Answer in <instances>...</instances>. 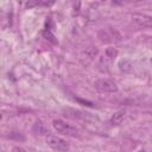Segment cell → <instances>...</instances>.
<instances>
[{
    "instance_id": "8992f818",
    "label": "cell",
    "mask_w": 152,
    "mask_h": 152,
    "mask_svg": "<svg viewBox=\"0 0 152 152\" xmlns=\"http://www.w3.org/2000/svg\"><path fill=\"white\" fill-rule=\"evenodd\" d=\"M33 132H36L37 134H45V133H49L48 128L45 127V125L42 122V121H37L33 126Z\"/></svg>"
},
{
    "instance_id": "7c38bea8",
    "label": "cell",
    "mask_w": 152,
    "mask_h": 152,
    "mask_svg": "<svg viewBox=\"0 0 152 152\" xmlns=\"http://www.w3.org/2000/svg\"><path fill=\"white\" fill-rule=\"evenodd\" d=\"M151 62H152V58H151Z\"/></svg>"
},
{
    "instance_id": "6da1fadb",
    "label": "cell",
    "mask_w": 152,
    "mask_h": 152,
    "mask_svg": "<svg viewBox=\"0 0 152 152\" xmlns=\"http://www.w3.org/2000/svg\"><path fill=\"white\" fill-rule=\"evenodd\" d=\"M46 144L51 148H53V150H56L58 152H68L70 150V144L66 140H64V139H62V138H59L57 135L49 134L46 137Z\"/></svg>"
},
{
    "instance_id": "7a4b0ae2",
    "label": "cell",
    "mask_w": 152,
    "mask_h": 152,
    "mask_svg": "<svg viewBox=\"0 0 152 152\" xmlns=\"http://www.w3.org/2000/svg\"><path fill=\"white\" fill-rule=\"evenodd\" d=\"M94 86L96 90L100 93H116L118 91V86L114 81L109 78H100L94 82Z\"/></svg>"
},
{
    "instance_id": "52a82bcc",
    "label": "cell",
    "mask_w": 152,
    "mask_h": 152,
    "mask_svg": "<svg viewBox=\"0 0 152 152\" xmlns=\"http://www.w3.org/2000/svg\"><path fill=\"white\" fill-rule=\"evenodd\" d=\"M53 4H55V1H36V0H33V1H28L26 4V7H33V6H46L48 7Z\"/></svg>"
},
{
    "instance_id": "8fae6325",
    "label": "cell",
    "mask_w": 152,
    "mask_h": 152,
    "mask_svg": "<svg viewBox=\"0 0 152 152\" xmlns=\"http://www.w3.org/2000/svg\"><path fill=\"white\" fill-rule=\"evenodd\" d=\"M139 152H145V151H139Z\"/></svg>"
},
{
    "instance_id": "5b68a950",
    "label": "cell",
    "mask_w": 152,
    "mask_h": 152,
    "mask_svg": "<svg viewBox=\"0 0 152 152\" xmlns=\"http://www.w3.org/2000/svg\"><path fill=\"white\" fill-rule=\"evenodd\" d=\"M124 118H125V112L124 110H119V112H115L114 114H113V116L110 118V120H109V122L114 126H116V125H120L121 122H122V120H124Z\"/></svg>"
},
{
    "instance_id": "277c9868",
    "label": "cell",
    "mask_w": 152,
    "mask_h": 152,
    "mask_svg": "<svg viewBox=\"0 0 152 152\" xmlns=\"http://www.w3.org/2000/svg\"><path fill=\"white\" fill-rule=\"evenodd\" d=\"M132 20L141 27H152V17L144 13H133Z\"/></svg>"
},
{
    "instance_id": "3957f363",
    "label": "cell",
    "mask_w": 152,
    "mask_h": 152,
    "mask_svg": "<svg viewBox=\"0 0 152 152\" xmlns=\"http://www.w3.org/2000/svg\"><path fill=\"white\" fill-rule=\"evenodd\" d=\"M52 126H53V128H55L58 133H61V134L69 135V137H76V135H77L76 128H74L71 125L66 124V122L63 121V120L55 119V120L52 121Z\"/></svg>"
},
{
    "instance_id": "ba28073f",
    "label": "cell",
    "mask_w": 152,
    "mask_h": 152,
    "mask_svg": "<svg viewBox=\"0 0 152 152\" xmlns=\"http://www.w3.org/2000/svg\"><path fill=\"white\" fill-rule=\"evenodd\" d=\"M43 36L49 40V42H51L52 44H57V39H56V37L52 34V32H51V30H44L43 31Z\"/></svg>"
},
{
    "instance_id": "9c48e42d",
    "label": "cell",
    "mask_w": 152,
    "mask_h": 152,
    "mask_svg": "<svg viewBox=\"0 0 152 152\" xmlns=\"http://www.w3.org/2000/svg\"><path fill=\"white\" fill-rule=\"evenodd\" d=\"M104 53H106V56H107L110 61H113V59L118 56V50H116L115 48L109 46V48H107V49H106V52H104Z\"/></svg>"
},
{
    "instance_id": "30bf717a",
    "label": "cell",
    "mask_w": 152,
    "mask_h": 152,
    "mask_svg": "<svg viewBox=\"0 0 152 152\" xmlns=\"http://www.w3.org/2000/svg\"><path fill=\"white\" fill-rule=\"evenodd\" d=\"M12 152H26L24 148H21V147H19V146H17V147H13L12 148Z\"/></svg>"
}]
</instances>
